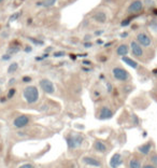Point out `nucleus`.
<instances>
[{"label":"nucleus","instance_id":"a878e982","mask_svg":"<svg viewBox=\"0 0 157 168\" xmlns=\"http://www.w3.org/2000/svg\"><path fill=\"white\" fill-rule=\"evenodd\" d=\"M142 168H156L154 165H150V164H146V165H144Z\"/></svg>","mask_w":157,"mask_h":168},{"label":"nucleus","instance_id":"39448f33","mask_svg":"<svg viewBox=\"0 0 157 168\" xmlns=\"http://www.w3.org/2000/svg\"><path fill=\"white\" fill-rule=\"evenodd\" d=\"M40 87L46 94H53L55 92V86H54L53 82L50 81L49 79H42L40 81Z\"/></svg>","mask_w":157,"mask_h":168},{"label":"nucleus","instance_id":"b1692460","mask_svg":"<svg viewBox=\"0 0 157 168\" xmlns=\"http://www.w3.org/2000/svg\"><path fill=\"white\" fill-rule=\"evenodd\" d=\"M64 55H65L64 52H56V53H54V56H55V57H59V56H64Z\"/></svg>","mask_w":157,"mask_h":168},{"label":"nucleus","instance_id":"f8f14e48","mask_svg":"<svg viewBox=\"0 0 157 168\" xmlns=\"http://www.w3.org/2000/svg\"><path fill=\"white\" fill-rule=\"evenodd\" d=\"M122 61H124V63L126 64L127 66H129V67L134 68V69H137V68H138V63H137L136 61H134L131 57H127V56H122Z\"/></svg>","mask_w":157,"mask_h":168},{"label":"nucleus","instance_id":"f03ea898","mask_svg":"<svg viewBox=\"0 0 157 168\" xmlns=\"http://www.w3.org/2000/svg\"><path fill=\"white\" fill-rule=\"evenodd\" d=\"M112 75H113L114 79L117 80V81L125 82L129 79V73H128L124 68H120V67L113 68V70H112Z\"/></svg>","mask_w":157,"mask_h":168},{"label":"nucleus","instance_id":"9d476101","mask_svg":"<svg viewBox=\"0 0 157 168\" xmlns=\"http://www.w3.org/2000/svg\"><path fill=\"white\" fill-rule=\"evenodd\" d=\"M83 162L88 166L92 167H101V162L99 159H95V157H90V156H85L83 159Z\"/></svg>","mask_w":157,"mask_h":168},{"label":"nucleus","instance_id":"a211bd4d","mask_svg":"<svg viewBox=\"0 0 157 168\" xmlns=\"http://www.w3.org/2000/svg\"><path fill=\"white\" fill-rule=\"evenodd\" d=\"M17 68H19V64H17V63L11 64V65L9 66V68H8V72H9V73L15 72V71L17 70Z\"/></svg>","mask_w":157,"mask_h":168},{"label":"nucleus","instance_id":"dca6fc26","mask_svg":"<svg viewBox=\"0 0 157 168\" xmlns=\"http://www.w3.org/2000/svg\"><path fill=\"white\" fill-rule=\"evenodd\" d=\"M94 19H95L98 23L103 24L104 22L106 21V13H103V12H99V13H96L95 15H94Z\"/></svg>","mask_w":157,"mask_h":168},{"label":"nucleus","instance_id":"aec40b11","mask_svg":"<svg viewBox=\"0 0 157 168\" xmlns=\"http://www.w3.org/2000/svg\"><path fill=\"white\" fill-rule=\"evenodd\" d=\"M151 162H152V164L155 166V167L157 168V154L156 155H153L152 157H151Z\"/></svg>","mask_w":157,"mask_h":168},{"label":"nucleus","instance_id":"393cba45","mask_svg":"<svg viewBox=\"0 0 157 168\" xmlns=\"http://www.w3.org/2000/svg\"><path fill=\"white\" fill-rule=\"evenodd\" d=\"M10 58H11V57H10L9 54H5V55L2 56V59H3V61H8V59H10Z\"/></svg>","mask_w":157,"mask_h":168},{"label":"nucleus","instance_id":"cd10ccee","mask_svg":"<svg viewBox=\"0 0 157 168\" xmlns=\"http://www.w3.org/2000/svg\"><path fill=\"white\" fill-rule=\"evenodd\" d=\"M14 82H15V79H12V80H10V84H13Z\"/></svg>","mask_w":157,"mask_h":168},{"label":"nucleus","instance_id":"4468645a","mask_svg":"<svg viewBox=\"0 0 157 168\" xmlns=\"http://www.w3.org/2000/svg\"><path fill=\"white\" fill-rule=\"evenodd\" d=\"M94 149H95L97 152H100V153H104V152L106 151V145H104L102 141L97 140V141H95V143H94Z\"/></svg>","mask_w":157,"mask_h":168},{"label":"nucleus","instance_id":"f257e3e1","mask_svg":"<svg viewBox=\"0 0 157 168\" xmlns=\"http://www.w3.org/2000/svg\"><path fill=\"white\" fill-rule=\"evenodd\" d=\"M23 95H24V98H25V100L28 103H30V105L37 103L38 99H39V91L33 85H28V86H26L23 92Z\"/></svg>","mask_w":157,"mask_h":168},{"label":"nucleus","instance_id":"423d86ee","mask_svg":"<svg viewBox=\"0 0 157 168\" xmlns=\"http://www.w3.org/2000/svg\"><path fill=\"white\" fill-rule=\"evenodd\" d=\"M82 141H83V137H82L81 135L67 137V143H68V147H69L70 149H75L76 147L81 145Z\"/></svg>","mask_w":157,"mask_h":168},{"label":"nucleus","instance_id":"412c9836","mask_svg":"<svg viewBox=\"0 0 157 168\" xmlns=\"http://www.w3.org/2000/svg\"><path fill=\"white\" fill-rule=\"evenodd\" d=\"M19 168H35V167H33V164H29V163H27V164H23V165H21Z\"/></svg>","mask_w":157,"mask_h":168},{"label":"nucleus","instance_id":"9b49d317","mask_svg":"<svg viewBox=\"0 0 157 168\" xmlns=\"http://www.w3.org/2000/svg\"><path fill=\"white\" fill-rule=\"evenodd\" d=\"M122 163H123L122 155H120V153H116L112 156L111 161H110V166H111L112 168H117L118 166L122 165Z\"/></svg>","mask_w":157,"mask_h":168},{"label":"nucleus","instance_id":"bb28decb","mask_svg":"<svg viewBox=\"0 0 157 168\" xmlns=\"http://www.w3.org/2000/svg\"><path fill=\"white\" fill-rule=\"evenodd\" d=\"M24 82H29L30 81V80H31V79H30V78L29 77H25V78H24Z\"/></svg>","mask_w":157,"mask_h":168},{"label":"nucleus","instance_id":"2eb2a0df","mask_svg":"<svg viewBox=\"0 0 157 168\" xmlns=\"http://www.w3.org/2000/svg\"><path fill=\"white\" fill-rule=\"evenodd\" d=\"M151 149H152V143L148 142V143H145V145L139 147V152H140V153H142V154H144V155H146V154L150 153Z\"/></svg>","mask_w":157,"mask_h":168},{"label":"nucleus","instance_id":"ddd939ff","mask_svg":"<svg viewBox=\"0 0 157 168\" xmlns=\"http://www.w3.org/2000/svg\"><path fill=\"white\" fill-rule=\"evenodd\" d=\"M128 53H129V47L127 44H120L116 49V54L120 56H126Z\"/></svg>","mask_w":157,"mask_h":168},{"label":"nucleus","instance_id":"20e7f679","mask_svg":"<svg viewBox=\"0 0 157 168\" xmlns=\"http://www.w3.org/2000/svg\"><path fill=\"white\" fill-rule=\"evenodd\" d=\"M144 9V5L141 0H134L129 5H128L127 11L131 14H136V13H140L142 12Z\"/></svg>","mask_w":157,"mask_h":168},{"label":"nucleus","instance_id":"6ab92c4d","mask_svg":"<svg viewBox=\"0 0 157 168\" xmlns=\"http://www.w3.org/2000/svg\"><path fill=\"white\" fill-rule=\"evenodd\" d=\"M55 2L56 0H45L44 2H42V5H44V7H52Z\"/></svg>","mask_w":157,"mask_h":168},{"label":"nucleus","instance_id":"f3484780","mask_svg":"<svg viewBox=\"0 0 157 168\" xmlns=\"http://www.w3.org/2000/svg\"><path fill=\"white\" fill-rule=\"evenodd\" d=\"M129 168H141V162L137 159H131L129 161Z\"/></svg>","mask_w":157,"mask_h":168},{"label":"nucleus","instance_id":"5701e85b","mask_svg":"<svg viewBox=\"0 0 157 168\" xmlns=\"http://www.w3.org/2000/svg\"><path fill=\"white\" fill-rule=\"evenodd\" d=\"M19 16V13H15L14 15H12V16L10 17V21H14V19H16Z\"/></svg>","mask_w":157,"mask_h":168},{"label":"nucleus","instance_id":"6e6552de","mask_svg":"<svg viewBox=\"0 0 157 168\" xmlns=\"http://www.w3.org/2000/svg\"><path fill=\"white\" fill-rule=\"evenodd\" d=\"M28 123H29V117L27 115H19L13 121V125L16 128H23L28 125Z\"/></svg>","mask_w":157,"mask_h":168},{"label":"nucleus","instance_id":"1a4fd4ad","mask_svg":"<svg viewBox=\"0 0 157 168\" xmlns=\"http://www.w3.org/2000/svg\"><path fill=\"white\" fill-rule=\"evenodd\" d=\"M113 117V112L110 108L108 107H102L100 109L99 112V119L100 120H106V119H111Z\"/></svg>","mask_w":157,"mask_h":168},{"label":"nucleus","instance_id":"0eeeda50","mask_svg":"<svg viewBox=\"0 0 157 168\" xmlns=\"http://www.w3.org/2000/svg\"><path fill=\"white\" fill-rule=\"evenodd\" d=\"M130 51H131L132 55L134 57H138V58H141L144 54L143 51V47H141L137 41H132L130 43Z\"/></svg>","mask_w":157,"mask_h":168},{"label":"nucleus","instance_id":"c85d7f7f","mask_svg":"<svg viewBox=\"0 0 157 168\" xmlns=\"http://www.w3.org/2000/svg\"><path fill=\"white\" fill-rule=\"evenodd\" d=\"M1 2H3V0H0V3H1Z\"/></svg>","mask_w":157,"mask_h":168},{"label":"nucleus","instance_id":"7ed1b4c3","mask_svg":"<svg viewBox=\"0 0 157 168\" xmlns=\"http://www.w3.org/2000/svg\"><path fill=\"white\" fill-rule=\"evenodd\" d=\"M137 42L143 47H148L152 45V39L145 33H139L137 35Z\"/></svg>","mask_w":157,"mask_h":168},{"label":"nucleus","instance_id":"4be33fe9","mask_svg":"<svg viewBox=\"0 0 157 168\" xmlns=\"http://www.w3.org/2000/svg\"><path fill=\"white\" fill-rule=\"evenodd\" d=\"M15 92H16V91H15L14 89H10L9 93H8V98H12V97H13L14 94H15Z\"/></svg>","mask_w":157,"mask_h":168}]
</instances>
